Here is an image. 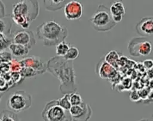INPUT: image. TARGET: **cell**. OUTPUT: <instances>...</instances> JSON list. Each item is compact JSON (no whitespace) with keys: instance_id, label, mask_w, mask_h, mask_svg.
<instances>
[{"instance_id":"14","label":"cell","mask_w":153,"mask_h":121,"mask_svg":"<svg viewBox=\"0 0 153 121\" xmlns=\"http://www.w3.org/2000/svg\"><path fill=\"white\" fill-rule=\"evenodd\" d=\"M110 11L112 18L116 23H118L122 20L126 13L124 5L120 1L113 2L110 7Z\"/></svg>"},{"instance_id":"16","label":"cell","mask_w":153,"mask_h":121,"mask_svg":"<svg viewBox=\"0 0 153 121\" xmlns=\"http://www.w3.org/2000/svg\"><path fill=\"white\" fill-rule=\"evenodd\" d=\"M8 48L13 55L16 57L26 56L29 54L30 50V49L27 46L15 43H12Z\"/></svg>"},{"instance_id":"2","label":"cell","mask_w":153,"mask_h":121,"mask_svg":"<svg viewBox=\"0 0 153 121\" xmlns=\"http://www.w3.org/2000/svg\"><path fill=\"white\" fill-rule=\"evenodd\" d=\"M36 35L45 46H56L65 41L68 30L66 26L54 21H47L37 26Z\"/></svg>"},{"instance_id":"28","label":"cell","mask_w":153,"mask_h":121,"mask_svg":"<svg viewBox=\"0 0 153 121\" xmlns=\"http://www.w3.org/2000/svg\"><path fill=\"white\" fill-rule=\"evenodd\" d=\"M130 100L133 101H137L140 99V97L139 94V92H137L136 91H133L131 92L130 95Z\"/></svg>"},{"instance_id":"3","label":"cell","mask_w":153,"mask_h":121,"mask_svg":"<svg viewBox=\"0 0 153 121\" xmlns=\"http://www.w3.org/2000/svg\"><path fill=\"white\" fill-rule=\"evenodd\" d=\"M90 22L93 28L98 32H108L117 24L112 18L110 9L103 4L98 6L91 17Z\"/></svg>"},{"instance_id":"17","label":"cell","mask_w":153,"mask_h":121,"mask_svg":"<svg viewBox=\"0 0 153 121\" xmlns=\"http://www.w3.org/2000/svg\"><path fill=\"white\" fill-rule=\"evenodd\" d=\"M10 15H5L4 17L1 18L0 19L1 33L8 36H11L13 34L11 33V29L12 26L11 22L13 21V20H12V18H11V20L9 18H10L9 17H10Z\"/></svg>"},{"instance_id":"20","label":"cell","mask_w":153,"mask_h":121,"mask_svg":"<svg viewBox=\"0 0 153 121\" xmlns=\"http://www.w3.org/2000/svg\"><path fill=\"white\" fill-rule=\"evenodd\" d=\"M69 43L63 41L56 46V53L57 56L64 57L71 47Z\"/></svg>"},{"instance_id":"30","label":"cell","mask_w":153,"mask_h":121,"mask_svg":"<svg viewBox=\"0 0 153 121\" xmlns=\"http://www.w3.org/2000/svg\"><path fill=\"white\" fill-rule=\"evenodd\" d=\"M139 121H153V120L148 119H141V120H140Z\"/></svg>"},{"instance_id":"1","label":"cell","mask_w":153,"mask_h":121,"mask_svg":"<svg viewBox=\"0 0 153 121\" xmlns=\"http://www.w3.org/2000/svg\"><path fill=\"white\" fill-rule=\"evenodd\" d=\"M47 71L60 81L59 89L65 94L76 92V76L73 61L65 59L63 57L54 56L47 61Z\"/></svg>"},{"instance_id":"26","label":"cell","mask_w":153,"mask_h":121,"mask_svg":"<svg viewBox=\"0 0 153 121\" xmlns=\"http://www.w3.org/2000/svg\"><path fill=\"white\" fill-rule=\"evenodd\" d=\"M13 54L11 52L7 51H1V63H9L13 59Z\"/></svg>"},{"instance_id":"29","label":"cell","mask_w":153,"mask_h":121,"mask_svg":"<svg viewBox=\"0 0 153 121\" xmlns=\"http://www.w3.org/2000/svg\"><path fill=\"white\" fill-rule=\"evenodd\" d=\"M5 8L4 5L2 1H0V18L4 17L5 15Z\"/></svg>"},{"instance_id":"7","label":"cell","mask_w":153,"mask_h":121,"mask_svg":"<svg viewBox=\"0 0 153 121\" xmlns=\"http://www.w3.org/2000/svg\"><path fill=\"white\" fill-rule=\"evenodd\" d=\"M128 50L134 57H145L149 55L152 50L151 42L144 38H133L128 43Z\"/></svg>"},{"instance_id":"11","label":"cell","mask_w":153,"mask_h":121,"mask_svg":"<svg viewBox=\"0 0 153 121\" xmlns=\"http://www.w3.org/2000/svg\"><path fill=\"white\" fill-rule=\"evenodd\" d=\"M23 67H29L36 72L40 75L45 73L47 70V62L43 61L39 57L35 55H29L20 60Z\"/></svg>"},{"instance_id":"8","label":"cell","mask_w":153,"mask_h":121,"mask_svg":"<svg viewBox=\"0 0 153 121\" xmlns=\"http://www.w3.org/2000/svg\"><path fill=\"white\" fill-rule=\"evenodd\" d=\"M69 111L72 121H88L92 115L91 106L84 101L79 105L72 106Z\"/></svg>"},{"instance_id":"19","label":"cell","mask_w":153,"mask_h":121,"mask_svg":"<svg viewBox=\"0 0 153 121\" xmlns=\"http://www.w3.org/2000/svg\"><path fill=\"white\" fill-rule=\"evenodd\" d=\"M105 60L115 68L117 66V62L119 59V55L118 52L115 50L109 51L105 57Z\"/></svg>"},{"instance_id":"5","label":"cell","mask_w":153,"mask_h":121,"mask_svg":"<svg viewBox=\"0 0 153 121\" xmlns=\"http://www.w3.org/2000/svg\"><path fill=\"white\" fill-rule=\"evenodd\" d=\"M39 11L37 1L21 0L13 5L11 15L23 16L32 22L39 15Z\"/></svg>"},{"instance_id":"12","label":"cell","mask_w":153,"mask_h":121,"mask_svg":"<svg viewBox=\"0 0 153 121\" xmlns=\"http://www.w3.org/2000/svg\"><path fill=\"white\" fill-rule=\"evenodd\" d=\"M96 70L99 76L102 79H110L114 77L117 75L115 68L108 63L104 58L100 60L98 63Z\"/></svg>"},{"instance_id":"15","label":"cell","mask_w":153,"mask_h":121,"mask_svg":"<svg viewBox=\"0 0 153 121\" xmlns=\"http://www.w3.org/2000/svg\"><path fill=\"white\" fill-rule=\"evenodd\" d=\"M69 1V0H44L43 2L44 3L45 8L47 10L54 11L59 10L62 8H64L65 5Z\"/></svg>"},{"instance_id":"27","label":"cell","mask_w":153,"mask_h":121,"mask_svg":"<svg viewBox=\"0 0 153 121\" xmlns=\"http://www.w3.org/2000/svg\"><path fill=\"white\" fill-rule=\"evenodd\" d=\"M143 66L148 70H151L153 69V60L146 59L143 62Z\"/></svg>"},{"instance_id":"24","label":"cell","mask_w":153,"mask_h":121,"mask_svg":"<svg viewBox=\"0 0 153 121\" xmlns=\"http://www.w3.org/2000/svg\"><path fill=\"white\" fill-rule=\"evenodd\" d=\"M9 64L11 72L20 73L23 68L20 60H17L15 58H13L12 61L9 63Z\"/></svg>"},{"instance_id":"4","label":"cell","mask_w":153,"mask_h":121,"mask_svg":"<svg viewBox=\"0 0 153 121\" xmlns=\"http://www.w3.org/2000/svg\"><path fill=\"white\" fill-rule=\"evenodd\" d=\"M41 116L44 121H72L69 111L61 107L57 100L47 102L41 111Z\"/></svg>"},{"instance_id":"10","label":"cell","mask_w":153,"mask_h":121,"mask_svg":"<svg viewBox=\"0 0 153 121\" xmlns=\"http://www.w3.org/2000/svg\"><path fill=\"white\" fill-rule=\"evenodd\" d=\"M65 16L67 20L79 19L83 14L82 4L78 1H69L63 8Z\"/></svg>"},{"instance_id":"22","label":"cell","mask_w":153,"mask_h":121,"mask_svg":"<svg viewBox=\"0 0 153 121\" xmlns=\"http://www.w3.org/2000/svg\"><path fill=\"white\" fill-rule=\"evenodd\" d=\"M69 94H65L62 98L57 99V102L59 105L61 107H62L63 109L68 111L72 107V105L69 100Z\"/></svg>"},{"instance_id":"21","label":"cell","mask_w":153,"mask_h":121,"mask_svg":"<svg viewBox=\"0 0 153 121\" xmlns=\"http://www.w3.org/2000/svg\"><path fill=\"white\" fill-rule=\"evenodd\" d=\"M0 42H1V51H5L8 48L10 45L13 43L12 35L8 36L4 33H0Z\"/></svg>"},{"instance_id":"9","label":"cell","mask_w":153,"mask_h":121,"mask_svg":"<svg viewBox=\"0 0 153 121\" xmlns=\"http://www.w3.org/2000/svg\"><path fill=\"white\" fill-rule=\"evenodd\" d=\"M13 43L20 44L31 48L35 45L36 40L32 31L27 29H21L12 34Z\"/></svg>"},{"instance_id":"13","label":"cell","mask_w":153,"mask_h":121,"mask_svg":"<svg viewBox=\"0 0 153 121\" xmlns=\"http://www.w3.org/2000/svg\"><path fill=\"white\" fill-rule=\"evenodd\" d=\"M137 33L142 36L153 35V17H143L136 24Z\"/></svg>"},{"instance_id":"18","label":"cell","mask_w":153,"mask_h":121,"mask_svg":"<svg viewBox=\"0 0 153 121\" xmlns=\"http://www.w3.org/2000/svg\"><path fill=\"white\" fill-rule=\"evenodd\" d=\"M0 121H22L18 116L11 110H5L1 111Z\"/></svg>"},{"instance_id":"23","label":"cell","mask_w":153,"mask_h":121,"mask_svg":"<svg viewBox=\"0 0 153 121\" xmlns=\"http://www.w3.org/2000/svg\"><path fill=\"white\" fill-rule=\"evenodd\" d=\"M79 52L78 49L74 46H71L67 52L66 54L63 57V58L67 60L73 61L76 59L79 55Z\"/></svg>"},{"instance_id":"6","label":"cell","mask_w":153,"mask_h":121,"mask_svg":"<svg viewBox=\"0 0 153 121\" xmlns=\"http://www.w3.org/2000/svg\"><path fill=\"white\" fill-rule=\"evenodd\" d=\"M7 107L13 112H20L29 108L32 105V97L25 90H17L9 96Z\"/></svg>"},{"instance_id":"25","label":"cell","mask_w":153,"mask_h":121,"mask_svg":"<svg viewBox=\"0 0 153 121\" xmlns=\"http://www.w3.org/2000/svg\"><path fill=\"white\" fill-rule=\"evenodd\" d=\"M69 100L72 106H76L81 104L83 101L81 95L76 92L70 93L69 94Z\"/></svg>"}]
</instances>
